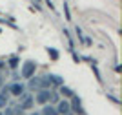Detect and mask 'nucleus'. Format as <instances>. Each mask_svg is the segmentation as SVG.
I'll use <instances>...</instances> for the list:
<instances>
[{
	"label": "nucleus",
	"mask_w": 122,
	"mask_h": 115,
	"mask_svg": "<svg viewBox=\"0 0 122 115\" xmlns=\"http://www.w3.org/2000/svg\"><path fill=\"white\" fill-rule=\"evenodd\" d=\"M35 99V102L36 104H47V100H51V91L49 90H38L36 91V95L33 97Z\"/></svg>",
	"instance_id": "obj_3"
},
{
	"label": "nucleus",
	"mask_w": 122,
	"mask_h": 115,
	"mask_svg": "<svg viewBox=\"0 0 122 115\" xmlns=\"http://www.w3.org/2000/svg\"><path fill=\"white\" fill-rule=\"evenodd\" d=\"M9 93L15 97H20L22 93H25L24 91V84H20V82H11L9 84Z\"/></svg>",
	"instance_id": "obj_5"
},
{
	"label": "nucleus",
	"mask_w": 122,
	"mask_h": 115,
	"mask_svg": "<svg viewBox=\"0 0 122 115\" xmlns=\"http://www.w3.org/2000/svg\"><path fill=\"white\" fill-rule=\"evenodd\" d=\"M49 77H51V84L53 86H58V88L64 86V79L62 77H58V75H49Z\"/></svg>",
	"instance_id": "obj_11"
},
{
	"label": "nucleus",
	"mask_w": 122,
	"mask_h": 115,
	"mask_svg": "<svg viewBox=\"0 0 122 115\" xmlns=\"http://www.w3.org/2000/svg\"><path fill=\"white\" fill-rule=\"evenodd\" d=\"M2 115H24V111L16 106V108H5V111H2Z\"/></svg>",
	"instance_id": "obj_10"
},
{
	"label": "nucleus",
	"mask_w": 122,
	"mask_h": 115,
	"mask_svg": "<svg viewBox=\"0 0 122 115\" xmlns=\"http://www.w3.org/2000/svg\"><path fill=\"white\" fill-rule=\"evenodd\" d=\"M35 71H36V62H35V60H25L24 64H22L20 77H24V79H31V77H35Z\"/></svg>",
	"instance_id": "obj_1"
},
{
	"label": "nucleus",
	"mask_w": 122,
	"mask_h": 115,
	"mask_svg": "<svg viewBox=\"0 0 122 115\" xmlns=\"http://www.w3.org/2000/svg\"><path fill=\"white\" fill-rule=\"evenodd\" d=\"M5 106H7V97L0 95V110H2V108H5Z\"/></svg>",
	"instance_id": "obj_14"
},
{
	"label": "nucleus",
	"mask_w": 122,
	"mask_h": 115,
	"mask_svg": "<svg viewBox=\"0 0 122 115\" xmlns=\"http://www.w3.org/2000/svg\"><path fill=\"white\" fill-rule=\"evenodd\" d=\"M16 66H18V57H13V59L9 60V68H11V70H15Z\"/></svg>",
	"instance_id": "obj_13"
},
{
	"label": "nucleus",
	"mask_w": 122,
	"mask_h": 115,
	"mask_svg": "<svg viewBox=\"0 0 122 115\" xmlns=\"http://www.w3.org/2000/svg\"><path fill=\"white\" fill-rule=\"evenodd\" d=\"M40 115H58L56 113V108L55 106H49V104H44V108H42Z\"/></svg>",
	"instance_id": "obj_9"
},
{
	"label": "nucleus",
	"mask_w": 122,
	"mask_h": 115,
	"mask_svg": "<svg viewBox=\"0 0 122 115\" xmlns=\"http://www.w3.org/2000/svg\"><path fill=\"white\" fill-rule=\"evenodd\" d=\"M2 84H4V77H2V73H0V88H2Z\"/></svg>",
	"instance_id": "obj_16"
},
{
	"label": "nucleus",
	"mask_w": 122,
	"mask_h": 115,
	"mask_svg": "<svg viewBox=\"0 0 122 115\" xmlns=\"http://www.w3.org/2000/svg\"><path fill=\"white\" fill-rule=\"evenodd\" d=\"M47 53L51 55V59H53V60H56V59H58V51H56L55 48H47Z\"/></svg>",
	"instance_id": "obj_12"
},
{
	"label": "nucleus",
	"mask_w": 122,
	"mask_h": 115,
	"mask_svg": "<svg viewBox=\"0 0 122 115\" xmlns=\"http://www.w3.org/2000/svg\"><path fill=\"white\" fill-rule=\"evenodd\" d=\"M18 99H20V104H18V108H20L22 111L31 110V108L35 106V99H33V95H31V93H22Z\"/></svg>",
	"instance_id": "obj_2"
},
{
	"label": "nucleus",
	"mask_w": 122,
	"mask_h": 115,
	"mask_svg": "<svg viewBox=\"0 0 122 115\" xmlns=\"http://www.w3.org/2000/svg\"><path fill=\"white\" fill-rule=\"evenodd\" d=\"M56 113H58V115H73L71 106H69V100H66V99H60V100H58Z\"/></svg>",
	"instance_id": "obj_4"
},
{
	"label": "nucleus",
	"mask_w": 122,
	"mask_h": 115,
	"mask_svg": "<svg viewBox=\"0 0 122 115\" xmlns=\"http://www.w3.org/2000/svg\"><path fill=\"white\" fill-rule=\"evenodd\" d=\"M58 95L60 97H64V99H71L73 95H75V93H73V90L71 88H67V86H60V93H58Z\"/></svg>",
	"instance_id": "obj_7"
},
{
	"label": "nucleus",
	"mask_w": 122,
	"mask_h": 115,
	"mask_svg": "<svg viewBox=\"0 0 122 115\" xmlns=\"http://www.w3.org/2000/svg\"><path fill=\"white\" fill-rule=\"evenodd\" d=\"M5 68V62H2V60H0V70H4Z\"/></svg>",
	"instance_id": "obj_17"
},
{
	"label": "nucleus",
	"mask_w": 122,
	"mask_h": 115,
	"mask_svg": "<svg viewBox=\"0 0 122 115\" xmlns=\"http://www.w3.org/2000/svg\"><path fill=\"white\" fill-rule=\"evenodd\" d=\"M51 86H53V84H51V77L49 75H44L40 79V90H49Z\"/></svg>",
	"instance_id": "obj_8"
},
{
	"label": "nucleus",
	"mask_w": 122,
	"mask_h": 115,
	"mask_svg": "<svg viewBox=\"0 0 122 115\" xmlns=\"http://www.w3.org/2000/svg\"><path fill=\"white\" fill-rule=\"evenodd\" d=\"M51 100H53V102H58V100H60V95L55 93V91H51Z\"/></svg>",
	"instance_id": "obj_15"
},
{
	"label": "nucleus",
	"mask_w": 122,
	"mask_h": 115,
	"mask_svg": "<svg viewBox=\"0 0 122 115\" xmlns=\"http://www.w3.org/2000/svg\"><path fill=\"white\" fill-rule=\"evenodd\" d=\"M27 80H29V82H27V88H29L31 91L40 90V79H38V77H31V79H27Z\"/></svg>",
	"instance_id": "obj_6"
}]
</instances>
